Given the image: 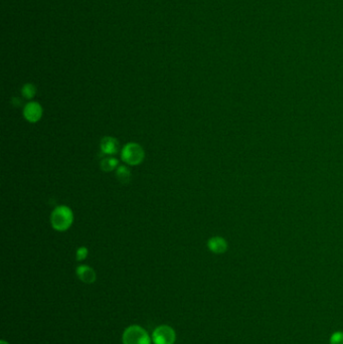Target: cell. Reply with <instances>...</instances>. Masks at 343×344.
<instances>
[{
	"instance_id": "obj_1",
	"label": "cell",
	"mask_w": 343,
	"mask_h": 344,
	"mask_svg": "<svg viewBox=\"0 0 343 344\" xmlns=\"http://www.w3.org/2000/svg\"><path fill=\"white\" fill-rule=\"evenodd\" d=\"M74 223L73 210L67 205L57 206L51 216V223L57 232H66Z\"/></svg>"
},
{
	"instance_id": "obj_2",
	"label": "cell",
	"mask_w": 343,
	"mask_h": 344,
	"mask_svg": "<svg viewBox=\"0 0 343 344\" xmlns=\"http://www.w3.org/2000/svg\"><path fill=\"white\" fill-rule=\"evenodd\" d=\"M144 158L145 151L143 147L136 142L127 143L121 150V159L128 165H139L143 162Z\"/></svg>"
},
{
	"instance_id": "obj_3",
	"label": "cell",
	"mask_w": 343,
	"mask_h": 344,
	"mask_svg": "<svg viewBox=\"0 0 343 344\" xmlns=\"http://www.w3.org/2000/svg\"><path fill=\"white\" fill-rule=\"evenodd\" d=\"M123 344H151L152 337L149 336L143 327L139 325L128 326L122 335Z\"/></svg>"
},
{
	"instance_id": "obj_4",
	"label": "cell",
	"mask_w": 343,
	"mask_h": 344,
	"mask_svg": "<svg viewBox=\"0 0 343 344\" xmlns=\"http://www.w3.org/2000/svg\"><path fill=\"white\" fill-rule=\"evenodd\" d=\"M154 344H174L176 341L175 330L169 325H159L152 333Z\"/></svg>"
},
{
	"instance_id": "obj_5",
	"label": "cell",
	"mask_w": 343,
	"mask_h": 344,
	"mask_svg": "<svg viewBox=\"0 0 343 344\" xmlns=\"http://www.w3.org/2000/svg\"><path fill=\"white\" fill-rule=\"evenodd\" d=\"M42 107L38 102H28L23 107V117L30 123H37L42 117Z\"/></svg>"
},
{
	"instance_id": "obj_6",
	"label": "cell",
	"mask_w": 343,
	"mask_h": 344,
	"mask_svg": "<svg viewBox=\"0 0 343 344\" xmlns=\"http://www.w3.org/2000/svg\"><path fill=\"white\" fill-rule=\"evenodd\" d=\"M101 151L106 155H116L120 150L119 141L112 136H106L101 140L100 143Z\"/></svg>"
},
{
	"instance_id": "obj_7",
	"label": "cell",
	"mask_w": 343,
	"mask_h": 344,
	"mask_svg": "<svg viewBox=\"0 0 343 344\" xmlns=\"http://www.w3.org/2000/svg\"><path fill=\"white\" fill-rule=\"evenodd\" d=\"M76 274L79 280L85 284H93L97 280V274L95 270L88 265H80L76 269Z\"/></svg>"
},
{
	"instance_id": "obj_8",
	"label": "cell",
	"mask_w": 343,
	"mask_h": 344,
	"mask_svg": "<svg viewBox=\"0 0 343 344\" xmlns=\"http://www.w3.org/2000/svg\"><path fill=\"white\" fill-rule=\"evenodd\" d=\"M207 247L209 251L214 254H222L227 249V243L224 239L221 237H214L208 241Z\"/></svg>"
},
{
	"instance_id": "obj_9",
	"label": "cell",
	"mask_w": 343,
	"mask_h": 344,
	"mask_svg": "<svg viewBox=\"0 0 343 344\" xmlns=\"http://www.w3.org/2000/svg\"><path fill=\"white\" fill-rule=\"evenodd\" d=\"M116 177L122 184H128L132 180V173L126 165H119L116 169Z\"/></svg>"
},
{
	"instance_id": "obj_10",
	"label": "cell",
	"mask_w": 343,
	"mask_h": 344,
	"mask_svg": "<svg viewBox=\"0 0 343 344\" xmlns=\"http://www.w3.org/2000/svg\"><path fill=\"white\" fill-rule=\"evenodd\" d=\"M101 169L104 172H111L115 170L119 166V160L114 156H108L102 159L101 161Z\"/></svg>"
},
{
	"instance_id": "obj_11",
	"label": "cell",
	"mask_w": 343,
	"mask_h": 344,
	"mask_svg": "<svg viewBox=\"0 0 343 344\" xmlns=\"http://www.w3.org/2000/svg\"><path fill=\"white\" fill-rule=\"evenodd\" d=\"M21 94H22L23 98H25V99L30 100L36 96L37 88L34 84H30V83L25 84L21 89Z\"/></svg>"
},
{
	"instance_id": "obj_12",
	"label": "cell",
	"mask_w": 343,
	"mask_h": 344,
	"mask_svg": "<svg viewBox=\"0 0 343 344\" xmlns=\"http://www.w3.org/2000/svg\"><path fill=\"white\" fill-rule=\"evenodd\" d=\"M89 255V250L87 247H80L76 252V259L78 262H81L87 259Z\"/></svg>"
},
{
	"instance_id": "obj_13",
	"label": "cell",
	"mask_w": 343,
	"mask_h": 344,
	"mask_svg": "<svg viewBox=\"0 0 343 344\" xmlns=\"http://www.w3.org/2000/svg\"><path fill=\"white\" fill-rule=\"evenodd\" d=\"M330 344H343V332L337 331L330 337Z\"/></svg>"
},
{
	"instance_id": "obj_14",
	"label": "cell",
	"mask_w": 343,
	"mask_h": 344,
	"mask_svg": "<svg viewBox=\"0 0 343 344\" xmlns=\"http://www.w3.org/2000/svg\"><path fill=\"white\" fill-rule=\"evenodd\" d=\"M21 100L20 99V98H13V99H12V104H13V106H15L16 108H18V107H20V105H21Z\"/></svg>"
},
{
	"instance_id": "obj_15",
	"label": "cell",
	"mask_w": 343,
	"mask_h": 344,
	"mask_svg": "<svg viewBox=\"0 0 343 344\" xmlns=\"http://www.w3.org/2000/svg\"><path fill=\"white\" fill-rule=\"evenodd\" d=\"M0 344H9L7 341H5V340H1V341H0Z\"/></svg>"
}]
</instances>
